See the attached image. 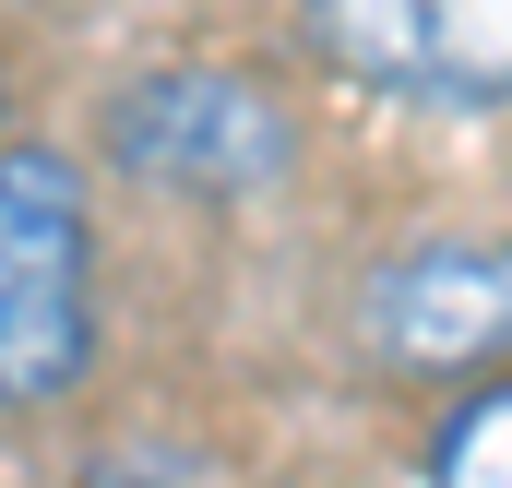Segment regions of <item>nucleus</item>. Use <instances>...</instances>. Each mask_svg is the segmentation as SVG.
Here are the masks:
<instances>
[{"instance_id": "1", "label": "nucleus", "mask_w": 512, "mask_h": 488, "mask_svg": "<svg viewBox=\"0 0 512 488\" xmlns=\"http://www.w3.org/2000/svg\"><path fill=\"white\" fill-rule=\"evenodd\" d=\"M96 369V203L60 143H0V417Z\"/></svg>"}, {"instance_id": "2", "label": "nucleus", "mask_w": 512, "mask_h": 488, "mask_svg": "<svg viewBox=\"0 0 512 488\" xmlns=\"http://www.w3.org/2000/svg\"><path fill=\"white\" fill-rule=\"evenodd\" d=\"M96 155L131 191H167V203H262L298 179V108L262 72L167 60V72H131L96 108Z\"/></svg>"}, {"instance_id": "3", "label": "nucleus", "mask_w": 512, "mask_h": 488, "mask_svg": "<svg viewBox=\"0 0 512 488\" xmlns=\"http://www.w3.org/2000/svg\"><path fill=\"white\" fill-rule=\"evenodd\" d=\"M322 72L405 108H501L512 96V0H298Z\"/></svg>"}, {"instance_id": "4", "label": "nucleus", "mask_w": 512, "mask_h": 488, "mask_svg": "<svg viewBox=\"0 0 512 488\" xmlns=\"http://www.w3.org/2000/svg\"><path fill=\"white\" fill-rule=\"evenodd\" d=\"M512 334V262L501 239H405L358 286V346L405 381H465Z\"/></svg>"}, {"instance_id": "5", "label": "nucleus", "mask_w": 512, "mask_h": 488, "mask_svg": "<svg viewBox=\"0 0 512 488\" xmlns=\"http://www.w3.org/2000/svg\"><path fill=\"white\" fill-rule=\"evenodd\" d=\"M501 453H512V393L477 381V393L441 417V441H429V488H501Z\"/></svg>"}, {"instance_id": "6", "label": "nucleus", "mask_w": 512, "mask_h": 488, "mask_svg": "<svg viewBox=\"0 0 512 488\" xmlns=\"http://www.w3.org/2000/svg\"><path fill=\"white\" fill-rule=\"evenodd\" d=\"M0 108H12V84H0Z\"/></svg>"}]
</instances>
